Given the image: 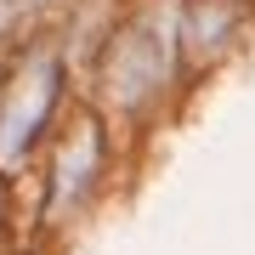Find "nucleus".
<instances>
[{
    "label": "nucleus",
    "mask_w": 255,
    "mask_h": 255,
    "mask_svg": "<svg viewBox=\"0 0 255 255\" xmlns=\"http://www.w3.org/2000/svg\"><path fill=\"white\" fill-rule=\"evenodd\" d=\"M176 68V23L164 17H142L130 23L125 34L114 40V57H108V97L125 102V108H142L164 91Z\"/></svg>",
    "instance_id": "obj_1"
},
{
    "label": "nucleus",
    "mask_w": 255,
    "mask_h": 255,
    "mask_svg": "<svg viewBox=\"0 0 255 255\" xmlns=\"http://www.w3.org/2000/svg\"><path fill=\"white\" fill-rule=\"evenodd\" d=\"M51 102H57V63L51 57H34L17 74V85L6 91V102H0V159H23L28 153V142L40 136Z\"/></svg>",
    "instance_id": "obj_2"
},
{
    "label": "nucleus",
    "mask_w": 255,
    "mask_h": 255,
    "mask_svg": "<svg viewBox=\"0 0 255 255\" xmlns=\"http://www.w3.org/2000/svg\"><path fill=\"white\" fill-rule=\"evenodd\" d=\"M97 170H102V130H97V119H80V125H74V136L63 142V153H57L51 204H57V210H63V204H80L85 193H91Z\"/></svg>",
    "instance_id": "obj_3"
}]
</instances>
